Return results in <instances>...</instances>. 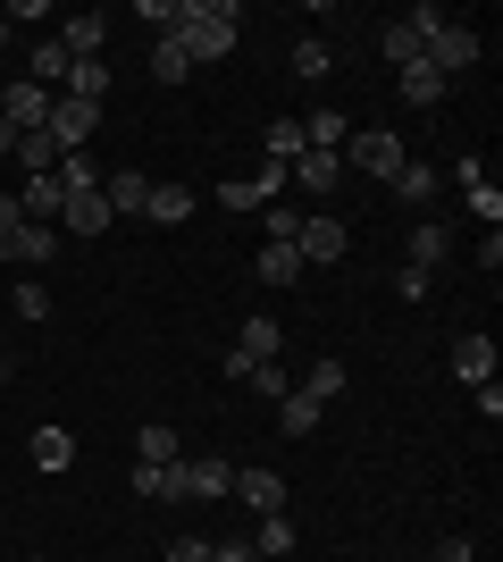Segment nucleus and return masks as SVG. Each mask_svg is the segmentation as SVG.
Segmentation results:
<instances>
[{"label":"nucleus","instance_id":"obj_33","mask_svg":"<svg viewBox=\"0 0 503 562\" xmlns=\"http://www.w3.org/2000/svg\"><path fill=\"white\" fill-rule=\"evenodd\" d=\"M319 412H328V403H311L302 386H294V395L277 403V420H286V437H311V428H319Z\"/></svg>","mask_w":503,"mask_h":562},{"label":"nucleus","instance_id":"obj_30","mask_svg":"<svg viewBox=\"0 0 503 562\" xmlns=\"http://www.w3.org/2000/svg\"><path fill=\"white\" fill-rule=\"evenodd\" d=\"M68 68H76V59H68V43L50 34V43L34 50V85H43V93H59V85H68Z\"/></svg>","mask_w":503,"mask_h":562},{"label":"nucleus","instance_id":"obj_34","mask_svg":"<svg viewBox=\"0 0 503 562\" xmlns=\"http://www.w3.org/2000/svg\"><path fill=\"white\" fill-rule=\"evenodd\" d=\"M151 76H160V85H185V76H193V59L176 50V34H168V43H151Z\"/></svg>","mask_w":503,"mask_h":562},{"label":"nucleus","instance_id":"obj_26","mask_svg":"<svg viewBox=\"0 0 503 562\" xmlns=\"http://www.w3.org/2000/svg\"><path fill=\"white\" fill-rule=\"evenodd\" d=\"M25 453H34V470H68L76 437H68V428H34V446H25Z\"/></svg>","mask_w":503,"mask_h":562},{"label":"nucleus","instance_id":"obj_37","mask_svg":"<svg viewBox=\"0 0 503 562\" xmlns=\"http://www.w3.org/2000/svg\"><path fill=\"white\" fill-rule=\"evenodd\" d=\"M18 168H25V177H43V168H59V151H50V135H18Z\"/></svg>","mask_w":503,"mask_h":562},{"label":"nucleus","instance_id":"obj_7","mask_svg":"<svg viewBox=\"0 0 503 562\" xmlns=\"http://www.w3.org/2000/svg\"><path fill=\"white\" fill-rule=\"evenodd\" d=\"M227 479H236V470L218 462V453H185V462H176V504H210V495H227Z\"/></svg>","mask_w":503,"mask_h":562},{"label":"nucleus","instance_id":"obj_22","mask_svg":"<svg viewBox=\"0 0 503 562\" xmlns=\"http://www.w3.org/2000/svg\"><path fill=\"white\" fill-rule=\"evenodd\" d=\"M252 554H261V562H286V554H294V520H286V513H261V529H252Z\"/></svg>","mask_w":503,"mask_h":562},{"label":"nucleus","instance_id":"obj_40","mask_svg":"<svg viewBox=\"0 0 503 562\" xmlns=\"http://www.w3.org/2000/svg\"><path fill=\"white\" fill-rule=\"evenodd\" d=\"M470 395H479V420L495 428V420H503V386H495V378H487V386H470Z\"/></svg>","mask_w":503,"mask_h":562},{"label":"nucleus","instance_id":"obj_6","mask_svg":"<svg viewBox=\"0 0 503 562\" xmlns=\"http://www.w3.org/2000/svg\"><path fill=\"white\" fill-rule=\"evenodd\" d=\"M294 252H302V269H328V260L353 252V227H344V218H302V227H294Z\"/></svg>","mask_w":503,"mask_h":562},{"label":"nucleus","instance_id":"obj_12","mask_svg":"<svg viewBox=\"0 0 503 562\" xmlns=\"http://www.w3.org/2000/svg\"><path fill=\"white\" fill-rule=\"evenodd\" d=\"M59 227H76V235H101V227H118V218H110V193H101V186H76L68 202H59Z\"/></svg>","mask_w":503,"mask_h":562},{"label":"nucleus","instance_id":"obj_42","mask_svg":"<svg viewBox=\"0 0 503 562\" xmlns=\"http://www.w3.org/2000/svg\"><path fill=\"white\" fill-rule=\"evenodd\" d=\"M428 562H470V538H445V546H436Z\"/></svg>","mask_w":503,"mask_h":562},{"label":"nucleus","instance_id":"obj_25","mask_svg":"<svg viewBox=\"0 0 503 562\" xmlns=\"http://www.w3.org/2000/svg\"><path fill=\"white\" fill-rule=\"evenodd\" d=\"M59 93H68V101H101V93H110V59H76Z\"/></svg>","mask_w":503,"mask_h":562},{"label":"nucleus","instance_id":"obj_41","mask_svg":"<svg viewBox=\"0 0 503 562\" xmlns=\"http://www.w3.org/2000/svg\"><path fill=\"white\" fill-rule=\"evenodd\" d=\"M168 562H210V538H176V546H168Z\"/></svg>","mask_w":503,"mask_h":562},{"label":"nucleus","instance_id":"obj_9","mask_svg":"<svg viewBox=\"0 0 503 562\" xmlns=\"http://www.w3.org/2000/svg\"><path fill=\"white\" fill-rule=\"evenodd\" d=\"M454 186H461V202H470V218L503 227V193H495V177H487V160H454Z\"/></svg>","mask_w":503,"mask_h":562},{"label":"nucleus","instance_id":"obj_18","mask_svg":"<svg viewBox=\"0 0 503 562\" xmlns=\"http://www.w3.org/2000/svg\"><path fill=\"white\" fill-rule=\"evenodd\" d=\"M395 93H403L411 110H436V101H445V76H436L428 59H411V68H395Z\"/></svg>","mask_w":503,"mask_h":562},{"label":"nucleus","instance_id":"obj_14","mask_svg":"<svg viewBox=\"0 0 503 562\" xmlns=\"http://www.w3.org/2000/svg\"><path fill=\"white\" fill-rule=\"evenodd\" d=\"M454 378L461 386H487V378H495V336H454Z\"/></svg>","mask_w":503,"mask_h":562},{"label":"nucleus","instance_id":"obj_43","mask_svg":"<svg viewBox=\"0 0 503 562\" xmlns=\"http://www.w3.org/2000/svg\"><path fill=\"white\" fill-rule=\"evenodd\" d=\"M210 562H261L252 546H210Z\"/></svg>","mask_w":503,"mask_h":562},{"label":"nucleus","instance_id":"obj_21","mask_svg":"<svg viewBox=\"0 0 503 562\" xmlns=\"http://www.w3.org/2000/svg\"><path fill=\"white\" fill-rule=\"evenodd\" d=\"M294 76H302V85H328L335 76V43L328 34H302V43H294Z\"/></svg>","mask_w":503,"mask_h":562},{"label":"nucleus","instance_id":"obj_46","mask_svg":"<svg viewBox=\"0 0 503 562\" xmlns=\"http://www.w3.org/2000/svg\"><path fill=\"white\" fill-rule=\"evenodd\" d=\"M0 378H9V361H0Z\"/></svg>","mask_w":503,"mask_h":562},{"label":"nucleus","instance_id":"obj_35","mask_svg":"<svg viewBox=\"0 0 503 562\" xmlns=\"http://www.w3.org/2000/svg\"><path fill=\"white\" fill-rule=\"evenodd\" d=\"M135 495H151V504H176V462H168V470L135 462Z\"/></svg>","mask_w":503,"mask_h":562},{"label":"nucleus","instance_id":"obj_13","mask_svg":"<svg viewBox=\"0 0 503 562\" xmlns=\"http://www.w3.org/2000/svg\"><path fill=\"white\" fill-rule=\"evenodd\" d=\"M59 202H68V186H59V168H43V177H25L18 211L34 218V227H59Z\"/></svg>","mask_w":503,"mask_h":562},{"label":"nucleus","instance_id":"obj_45","mask_svg":"<svg viewBox=\"0 0 503 562\" xmlns=\"http://www.w3.org/2000/svg\"><path fill=\"white\" fill-rule=\"evenodd\" d=\"M0 43H9V25H0Z\"/></svg>","mask_w":503,"mask_h":562},{"label":"nucleus","instance_id":"obj_39","mask_svg":"<svg viewBox=\"0 0 503 562\" xmlns=\"http://www.w3.org/2000/svg\"><path fill=\"white\" fill-rule=\"evenodd\" d=\"M18 319H50V294H43V285H34V278L18 285Z\"/></svg>","mask_w":503,"mask_h":562},{"label":"nucleus","instance_id":"obj_23","mask_svg":"<svg viewBox=\"0 0 503 562\" xmlns=\"http://www.w3.org/2000/svg\"><path fill=\"white\" fill-rule=\"evenodd\" d=\"M144 218H160V227H185V218H193V186H151Z\"/></svg>","mask_w":503,"mask_h":562},{"label":"nucleus","instance_id":"obj_19","mask_svg":"<svg viewBox=\"0 0 503 562\" xmlns=\"http://www.w3.org/2000/svg\"><path fill=\"white\" fill-rule=\"evenodd\" d=\"M101 193H110V218H144V202H151V177L118 168V177H101Z\"/></svg>","mask_w":503,"mask_h":562},{"label":"nucleus","instance_id":"obj_20","mask_svg":"<svg viewBox=\"0 0 503 562\" xmlns=\"http://www.w3.org/2000/svg\"><path fill=\"white\" fill-rule=\"evenodd\" d=\"M59 43H68V59H101V43H110V18H101V9H84V18L59 25Z\"/></svg>","mask_w":503,"mask_h":562},{"label":"nucleus","instance_id":"obj_15","mask_svg":"<svg viewBox=\"0 0 503 562\" xmlns=\"http://www.w3.org/2000/svg\"><path fill=\"white\" fill-rule=\"evenodd\" d=\"M286 177H294L302 193H335V186H344V151H302Z\"/></svg>","mask_w":503,"mask_h":562},{"label":"nucleus","instance_id":"obj_3","mask_svg":"<svg viewBox=\"0 0 503 562\" xmlns=\"http://www.w3.org/2000/svg\"><path fill=\"white\" fill-rule=\"evenodd\" d=\"M43 135H50V151H59V160H68V151H84V143L101 135V101H68V93H59Z\"/></svg>","mask_w":503,"mask_h":562},{"label":"nucleus","instance_id":"obj_36","mask_svg":"<svg viewBox=\"0 0 503 562\" xmlns=\"http://www.w3.org/2000/svg\"><path fill=\"white\" fill-rule=\"evenodd\" d=\"M252 386H261L268 403H286L294 395V370H286V361H252Z\"/></svg>","mask_w":503,"mask_h":562},{"label":"nucleus","instance_id":"obj_16","mask_svg":"<svg viewBox=\"0 0 503 562\" xmlns=\"http://www.w3.org/2000/svg\"><path fill=\"white\" fill-rule=\"evenodd\" d=\"M236 352H243V361H277V352H286V328H277L268 311H252V319L236 328Z\"/></svg>","mask_w":503,"mask_h":562},{"label":"nucleus","instance_id":"obj_17","mask_svg":"<svg viewBox=\"0 0 503 562\" xmlns=\"http://www.w3.org/2000/svg\"><path fill=\"white\" fill-rule=\"evenodd\" d=\"M445 260H454V227H436V218H420V227H411V269H445Z\"/></svg>","mask_w":503,"mask_h":562},{"label":"nucleus","instance_id":"obj_38","mask_svg":"<svg viewBox=\"0 0 503 562\" xmlns=\"http://www.w3.org/2000/svg\"><path fill=\"white\" fill-rule=\"evenodd\" d=\"M395 294H403V303H428L436 278H428V269H403V278H395Z\"/></svg>","mask_w":503,"mask_h":562},{"label":"nucleus","instance_id":"obj_10","mask_svg":"<svg viewBox=\"0 0 503 562\" xmlns=\"http://www.w3.org/2000/svg\"><path fill=\"white\" fill-rule=\"evenodd\" d=\"M277 193H286V168L268 160V168H252V177H236V186H218V202H227V211H268Z\"/></svg>","mask_w":503,"mask_h":562},{"label":"nucleus","instance_id":"obj_27","mask_svg":"<svg viewBox=\"0 0 503 562\" xmlns=\"http://www.w3.org/2000/svg\"><path fill=\"white\" fill-rule=\"evenodd\" d=\"M344 135H353L344 110H311V117H302V143H311V151H344Z\"/></svg>","mask_w":503,"mask_h":562},{"label":"nucleus","instance_id":"obj_28","mask_svg":"<svg viewBox=\"0 0 503 562\" xmlns=\"http://www.w3.org/2000/svg\"><path fill=\"white\" fill-rule=\"evenodd\" d=\"M344 378H353V370H344V361H311V370L294 378V386H302V395H311V403H335V395H344Z\"/></svg>","mask_w":503,"mask_h":562},{"label":"nucleus","instance_id":"obj_11","mask_svg":"<svg viewBox=\"0 0 503 562\" xmlns=\"http://www.w3.org/2000/svg\"><path fill=\"white\" fill-rule=\"evenodd\" d=\"M227 495H236L243 513H286V479H277V470H236Z\"/></svg>","mask_w":503,"mask_h":562},{"label":"nucleus","instance_id":"obj_8","mask_svg":"<svg viewBox=\"0 0 503 562\" xmlns=\"http://www.w3.org/2000/svg\"><path fill=\"white\" fill-rule=\"evenodd\" d=\"M50 101H59V93H43V85H0V117H9L18 135H43V126H50Z\"/></svg>","mask_w":503,"mask_h":562},{"label":"nucleus","instance_id":"obj_29","mask_svg":"<svg viewBox=\"0 0 503 562\" xmlns=\"http://www.w3.org/2000/svg\"><path fill=\"white\" fill-rule=\"evenodd\" d=\"M302 278V252H294V235L286 244H261V285H294Z\"/></svg>","mask_w":503,"mask_h":562},{"label":"nucleus","instance_id":"obj_44","mask_svg":"<svg viewBox=\"0 0 503 562\" xmlns=\"http://www.w3.org/2000/svg\"><path fill=\"white\" fill-rule=\"evenodd\" d=\"M9 151H18V126H9V117H0V160H9Z\"/></svg>","mask_w":503,"mask_h":562},{"label":"nucleus","instance_id":"obj_31","mask_svg":"<svg viewBox=\"0 0 503 562\" xmlns=\"http://www.w3.org/2000/svg\"><path fill=\"white\" fill-rule=\"evenodd\" d=\"M436 186H445V177H436V168H428V160H403V168H395V193H403L411 211H420V202H428V193H436Z\"/></svg>","mask_w":503,"mask_h":562},{"label":"nucleus","instance_id":"obj_5","mask_svg":"<svg viewBox=\"0 0 503 562\" xmlns=\"http://www.w3.org/2000/svg\"><path fill=\"white\" fill-rule=\"evenodd\" d=\"M479 50H487V43H479V25H436V34H428V50H420V59H428V68L445 76V85H454V76L470 68Z\"/></svg>","mask_w":503,"mask_h":562},{"label":"nucleus","instance_id":"obj_32","mask_svg":"<svg viewBox=\"0 0 503 562\" xmlns=\"http://www.w3.org/2000/svg\"><path fill=\"white\" fill-rule=\"evenodd\" d=\"M135 462H151V470L185 462V446H176V428H144V437H135Z\"/></svg>","mask_w":503,"mask_h":562},{"label":"nucleus","instance_id":"obj_4","mask_svg":"<svg viewBox=\"0 0 503 562\" xmlns=\"http://www.w3.org/2000/svg\"><path fill=\"white\" fill-rule=\"evenodd\" d=\"M344 160H353L361 177H386V186H395V168H403L411 151H403V135H395V126H361V135H353V151H344Z\"/></svg>","mask_w":503,"mask_h":562},{"label":"nucleus","instance_id":"obj_1","mask_svg":"<svg viewBox=\"0 0 503 562\" xmlns=\"http://www.w3.org/2000/svg\"><path fill=\"white\" fill-rule=\"evenodd\" d=\"M236 25H243V9H236V0H185L176 50H185L193 68H202V59H227V50H236Z\"/></svg>","mask_w":503,"mask_h":562},{"label":"nucleus","instance_id":"obj_24","mask_svg":"<svg viewBox=\"0 0 503 562\" xmlns=\"http://www.w3.org/2000/svg\"><path fill=\"white\" fill-rule=\"evenodd\" d=\"M268 160H277V168H294V160H302V151H311V143H302V117H268Z\"/></svg>","mask_w":503,"mask_h":562},{"label":"nucleus","instance_id":"obj_2","mask_svg":"<svg viewBox=\"0 0 503 562\" xmlns=\"http://www.w3.org/2000/svg\"><path fill=\"white\" fill-rule=\"evenodd\" d=\"M50 252H59V227H34V218L18 211V193H0V260H9V269H43Z\"/></svg>","mask_w":503,"mask_h":562}]
</instances>
